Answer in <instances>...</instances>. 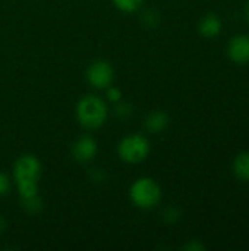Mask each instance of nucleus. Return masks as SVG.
<instances>
[{
	"label": "nucleus",
	"instance_id": "obj_1",
	"mask_svg": "<svg viewBox=\"0 0 249 251\" xmlns=\"http://www.w3.org/2000/svg\"><path fill=\"white\" fill-rule=\"evenodd\" d=\"M13 176L21 199L38 194V181L41 176V163L32 154L21 156L13 166Z\"/></svg>",
	"mask_w": 249,
	"mask_h": 251
},
{
	"label": "nucleus",
	"instance_id": "obj_2",
	"mask_svg": "<svg viewBox=\"0 0 249 251\" xmlns=\"http://www.w3.org/2000/svg\"><path fill=\"white\" fill-rule=\"evenodd\" d=\"M76 118L85 129H97L107 119V106L104 100L97 96H85L78 103Z\"/></svg>",
	"mask_w": 249,
	"mask_h": 251
},
{
	"label": "nucleus",
	"instance_id": "obj_3",
	"mask_svg": "<svg viewBox=\"0 0 249 251\" xmlns=\"http://www.w3.org/2000/svg\"><path fill=\"white\" fill-rule=\"evenodd\" d=\"M132 203L142 210H150L156 207L161 200V188L151 178L136 179L129 191Z\"/></svg>",
	"mask_w": 249,
	"mask_h": 251
},
{
	"label": "nucleus",
	"instance_id": "obj_4",
	"mask_svg": "<svg viewBox=\"0 0 249 251\" xmlns=\"http://www.w3.org/2000/svg\"><path fill=\"white\" fill-rule=\"evenodd\" d=\"M117 151L123 162L132 163V165L141 163L150 154V143L142 135H138V134L129 135L120 141Z\"/></svg>",
	"mask_w": 249,
	"mask_h": 251
},
{
	"label": "nucleus",
	"instance_id": "obj_5",
	"mask_svg": "<svg viewBox=\"0 0 249 251\" xmlns=\"http://www.w3.org/2000/svg\"><path fill=\"white\" fill-rule=\"evenodd\" d=\"M87 78L92 87L104 90L112 85L114 72H113L112 65L107 60H95L90 65L87 71Z\"/></svg>",
	"mask_w": 249,
	"mask_h": 251
},
{
	"label": "nucleus",
	"instance_id": "obj_6",
	"mask_svg": "<svg viewBox=\"0 0 249 251\" xmlns=\"http://www.w3.org/2000/svg\"><path fill=\"white\" fill-rule=\"evenodd\" d=\"M97 154V143L92 137L84 135L72 146V156L78 163H88Z\"/></svg>",
	"mask_w": 249,
	"mask_h": 251
},
{
	"label": "nucleus",
	"instance_id": "obj_7",
	"mask_svg": "<svg viewBox=\"0 0 249 251\" xmlns=\"http://www.w3.org/2000/svg\"><path fill=\"white\" fill-rule=\"evenodd\" d=\"M227 54L235 63H248L249 62V35L235 37L227 47Z\"/></svg>",
	"mask_w": 249,
	"mask_h": 251
},
{
	"label": "nucleus",
	"instance_id": "obj_8",
	"mask_svg": "<svg viewBox=\"0 0 249 251\" xmlns=\"http://www.w3.org/2000/svg\"><path fill=\"white\" fill-rule=\"evenodd\" d=\"M167 125H169V116L161 110L150 113L145 119V128L153 134H158V132L164 131L167 128Z\"/></svg>",
	"mask_w": 249,
	"mask_h": 251
},
{
	"label": "nucleus",
	"instance_id": "obj_9",
	"mask_svg": "<svg viewBox=\"0 0 249 251\" xmlns=\"http://www.w3.org/2000/svg\"><path fill=\"white\" fill-rule=\"evenodd\" d=\"M198 29H200L201 35H204V37H208V38L216 37L222 29V21L216 15H207L201 19Z\"/></svg>",
	"mask_w": 249,
	"mask_h": 251
},
{
	"label": "nucleus",
	"instance_id": "obj_10",
	"mask_svg": "<svg viewBox=\"0 0 249 251\" xmlns=\"http://www.w3.org/2000/svg\"><path fill=\"white\" fill-rule=\"evenodd\" d=\"M233 172L238 179L248 182L249 181V153H241L236 156L233 163Z\"/></svg>",
	"mask_w": 249,
	"mask_h": 251
},
{
	"label": "nucleus",
	"instance_id": "obj_11",
	"mask_svg": "<svg viewBox=\"0 0 249 251\" xmlns=\"http://www.w3.org/2000/svg\"><path fill=\"white\" fill-rule=\"evenodd\" d=\"M22 206H23L25 212H28L31 215H35V213H40L41 212L43 201L38 197V194H35V196H31V197H23L22 199Z\"/></svg>",
	"mask_w": 249,
	"mask_h": 251
},
{
	"label": "nucleus",
	"instance_id": "obj_12",
	"mask_svg": "<svg viewBox=\"0 0 249 251\" xmlns=\"http://www.w3.org/2000/svg\"><path fill=\"white\" fill-rule=\"evenodd\" d=\"M144 0H113L114 6L122 12H135L141 7Z\"/></svg>",
	"mask_w": 249,
	"mask_h": 251
},
{
	"label": "nucleus",
	"instance_id": "obj_13",
	"mask_svg": "<svg viewBox=\"0 0 249 251\" xmlns=\"http://www.w3.org/2000/svg\"><path fill=\"white\" fill-rule=\"evenodd\" d=\"M163 216H164V221H166V222L173 224V222L179 221V218H181V212H179L176 207L170 206V207H167V209L163 212Z\"/></svg>",
	"mask_w": 249,
	"mask_h": 251
},
{
	"label": "nucleus",
	"instance_id": "obj_14",
	"mask_svg": "<svg viewBox=\"0 0 249 251\" xmlns=\"http://www.w3.org/2000/svg\"><path fill=\"white\" fill-rule=\"evenodd\" d=\"M142 22L145 25H148L150 28H154L158 22V15L154 10H147L142 16Z\"/></svg>",
	"mask_w": 249,
	"mask_h": 251
},
{
	"label": "nucleus",
	"instance_id": "obj_15",
	"mask_svg": "<svg viewBox=\"0 0 249 251\" xmlns=\"http://www.w3.org/2000/svg\"><path fill=\"white\" fill-rule=\"evenodd\" d=\"M10 187H12V184H10L9 176H7L6 174L0 172V197H3V196L9 194Z\"/></svg>",
	"mask_w": 249,
	"mask_h": 251
},
{
	"label": "nucleus",
	"instance_id": "obj_16",
	"mask_svg": "<svg viewBox=\"0 0 249 251\" xmlns=\"http://www.w3.org/2000/svg\"><path fill=\"white\" fill-rule=\"evenodd\" d=\"M107 90V97H109V100L110 101H113V103H119L120 101V99H122V93H120V90L119 88H116V87H107L106 88Z\"/></svg>",
	"mask_w": 249,
	"mask_h": 251
},
{
	"label": "nucleus",
	"instance_id": "obj_17",
	"mask_svg": "<svg viewBox=\"0 0 249 251\" xmlns=\"http://www.w3.org/2000/svg\"><path fill=\"white\" fill-rule=\"evenodd\" d=\"M132 113V107L129 104H125V103H120L116 106V115L120 116V118H126Z\"/></svg>",
	"mask_w": 249,
	"mask_h": 251
},
{
	"label": "nucleus",
	"instance_id": "obj_18",
	"mask_svg": "<svg viewBox=\"0 0 249 251\" xmlns=\"http://www.w3.org/2000/svg\"><path fill=\"white\" fill-rule=\"evenodd\" d=\"M183 249L189 251H203L204 250V246H203V244H200V243H194V241H192V243L186 244Z\"/></svg>",
	"mask_w": 249,
	"mask_h": 251
},
{
	"label": "nucleus",
	"instance_id": "obj_19",
	"mask_svg": "<svg viewBox=\"0 0 249 251\" xmlns=\"http://www.w3.org/2000/svg\"><path fill=\"white\" fill-rule=\"evenodd\" d=\"M6 231V222H4V219L0 216V234H3Z\"/></svg>",
	"mask_w": 249,
	"mask_h": 251
},
{
	"label": "nucleus",
	"instance_id": "obj_20",
	"mask_svg": "<svg viewBox=\"0 0 249 251\" xmlns=\"http://www.w3.org/2000/svg\"><path fill=\"white\" fill-rule=\"evenodd\" d=\"M247 12H248V19H249V3H248V10H247Z\"/></svg>",
	"mask_w": 249,
	"mask_h": 251
}]
</instances>
